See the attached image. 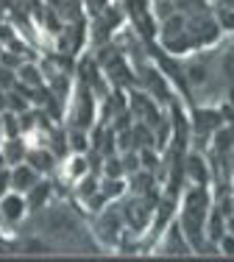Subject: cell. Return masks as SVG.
<instances>
[{
	"label": "cell",
	"mask_w": 234,
	"mask_h": 262,
	"mask_svg": "<svg viewBox=\"0 0 234 262\" xmlns=\"http://www.w3.org/2000/svg\"><path fill=\"white\" fill-rule=\"evenodd\" d=\"M212 207H209V195H206V187L201 184H193L187 190V195H184L181 201V215H178V226H181V232L187 234L190 246H198L201 237L206 232V217Z\"/></svg>",
	"instance_id": "1"
},
{
	"label": "cell",
	"mask_w": 234,
	"mask_h": 262,
	"mask_svg": "<svg viewBox=\"0 0 234 262\" xmlns=\"http://www.w3.org/2000/svg\"><path fill=\"white\" fill-rule=\"evenodd\" d=\"M28 209H31V207H28L26 192L11 190V192H6V195L0 198V217H3L6 223H20L22 217H26Z\"/></svg>",
	"instance_id": "2"
},
{
	"label": "cell",
	"mask_w": 234,
	"mask_h": 262,
	"mask_svg": "<svg viewBox=\"0 0 234 262\" xmlns=\"http://www.w3.org/2000/svg\"><path fill=\"white\" fill-rule=\"evenodd\" d=\"M42 179V173L36 170L31 162H20V165H11V190L17 192H28L31 187Z\"/></svg>",
	"instance_id": "3"
},
{
	"label": "cell",
	"mask_w": 234,
	"mask_h": 262,
	"mask_svg": "<svg viewBox=\"0 0 234 262\" xmlns=\"http://www.w3.org/2000/svg\"><path fill=\"white\" fill-rule=\"evenodd\" d=\"M151 215H153V209L148 207L145 198H131V201L126 204V209H123V217H126V223H128L131 229H137V232L148 226Z\"/></svg>",
	"instance_id": "4"
},
{
	"label": "cell",
	"mask_w": 234,
	"mask_h": 262,
	"mask_svg": "<svg viewBox=\"0 0 234 262\" xmlns=\"http://www.w3.org/2000/svg\"><path fill=\"white\" fill-rule=\"evenodd\" d=\"M184 170H187V179H190L193 184H201V187L209 184V167H206V159H204V157H198V154L187 157Z\"/></svg>",
	"instance_id": "5"
},
{
	"label": "cell",
	"mask_w": 234,
	"mask_h": 262,
	"mask_svg": "<svg viewBox=\"0 0 234 262\" xmlns=\"http://www.w3.org/2000/svg\"><path fill=\"white\" fill-rule=\"evenodd\" d=\"M26 162H31V165L36 167L39 173H51L53 170V165H56V157L51 154V148H28V157H26Z\"/></svg>",
	"instance_id": "6"
},
{
	"label": "cell",
	"mask_w": 234,
	"mask_h": 262,
	"mask_svg": "<svg viewBox=\"0 0 234 262\" xmlns=\"http://www.w3.org/2000/svg\"><path fill=\"white\" fill-rule=\"evenodd\" d=\"M17 84L26 86V90H42V76L36 70V64L26 61V64L17 67Z\"/></svg>",
	"instance_id": "7"
},
{
	"label": "cell",
	"mask_w": 234,
	"mask_h": 262,
	"mask_svg": "<svg viewBox=\"0 0 234 262\" xmlns=\"http://www.w3.org/2000/svg\"><path fill=\"white\" fill-rule=\"evenodd\" d=\"M0 154L6 157V162H9V165H20V162H26V157H28V151H26V145H22L20 134H17V137H9Z\"/></svg>",
	"instance_id": "8"
},
{
	"label": "cell",
	"mask_w": 234,
	"mask_h": 262,
	"mask_svg": "<svg viewBox=\"0 0 234 262\" xmlns=\"http://www.w3.org/2000/svg\"><path fill=\"white\" fill-rule=\"evenodd\" d=\"M26 198H28L31 209H42V204H48V198H51V182H42L39 179V182L26 192Z\"/></svg>",
	"instance_id": "9"
},
{
	"label": "cell",
	"mask_w": 234,
	"mask_h": 262,
	"mask_svg": "<svg viewBox=\"0 0 234 262\" xmlns=\"http://www.w3.org/2000/svg\"><path fill=\"white\" fill-rule=\"evenodd\" d=\"M218 26H220V31H234V9L231 6H220L218 9Z\"/></svg>",
	"instance_id": "10"
},
{
	"label": "cell",
	"mask_w": 234,
	"mask_h": 262,
	"mask_svg": "<svg viewBox=\"0 0 234 262\" xmlns=\"http://www.w3.org/2000/svg\"><path fill=\"white\" fill-rule=\"evenodd\" d=\"M218 251L223 257H234V232H223L218 240Z\"/></svg>",
	"instance_id": "11"
},
{
	"label": "cell",
	"mask_w": 234,
	"mask_h": 262,
	"mask_svg": "<svg viewBox=\"0 0 234 262\" xmlns=\"http://www.w3.org/2000/svg\"><path fill=\"white\" fill-rule=\"evenodd\" d=\"M139 162H143V170H156V165H159V159H156V154H151V148H143L139 151Z\"/></svg>",
	"instance_id": "12"
},
{
	"label": "cell",
	"mask_w": 234,
	"mask_h": 262,
	"mask_svg": "<svg viewBox=\"0 0 234 262\" xmlns=\"http://www.w3.org/2000/svg\"><path fill=\"white\" fill-rule=\"evenodd\" d=\"M6 192H11V167L0 165V198H3Z\"/></svg>",
	"instance_id": "13"
},
{
	"label": "cell",
	"mask_w": 234,
	"mask_h": 262,
	"mask_svg": "<svg viewBox=\"0 0 234 262\" xmlns=\"http://www.w3.org/2000/svg\"><path fill=\"white\" fill-rule=\"evenodd\" d=\"M187 76H190L193 84H204V81H206V67L204 64H190Z\"/></svg>",
	"instance_id": "14"
},
{
	"label": "cell",
	"mask_w": 234,
	"mask_h": 262,
	"mask_svg": "<svg viewBox=\"0 0 234 262\" xmlns=\"http://www.w3.org/2000/svg\"><path fill=\"white\" fill-rule=\"evenodd\" d=\"M84 140H87L84 128H76V131H73V151H76V154H84V151H87V142H84Z\"/></svg>",
	"instance_id": "15"
},
{
	"label": "cell",
	"mask_w": 234,
	"mask_h": 262,
	"mask_svg": "<svg viewBox=\"0 0 234 262\" xmlns=\"http://www.w3.org/2000/svg\"><path fill=\"white\" fill-rule=\"evenodd\" d=\"M89 3L95 6V11H101V9H109V6H106V0H89Z\"/></svg>",
	"instance_id": "16"
},
{
	"label": "cell",
	"mask_w": 234,
	"mask_h": 262,
	"mask_svg": "<svg viewBox=\"0 0 234 262\" xmlns=\"http://www.w3.org/2000/svg\"><path fill=\"white\" fill-rule=\"evenodd\" d=\"M48 6H51V9H56V6H64V0H45Z\"/></svg>",
	"instance_id": "17"
},
{
	"label": "cell",
	"mask_w": 234,
	"mask_h": 262,
	"mask_svg": "<svg viewBox=\"0 0 234 262\" xmlns=\"http://www.w3.org/2000/svg\"><path fill=\"white\" fill-rule=\"evenodd\" d=\"M223 3H226V6H231V9H234V0H223Z\"/></svg>",
	"instance_id": "18"
},
{
	"label": "cell",
	"mask_w": 234,
	"mask_h": 262,
	"mask_svg": "<svg viewBox=\"0 0 234 262\" xmlns=\"http://www.w3.org/2000/svg\"><path fill=\"white\" fill-rule=\"evenodd\" d=\"M231 106H234V95H231Z\"/></svg>",
	"instance_id": "19"
},
{
	"label": "cell",
	"mask_w": 234,
	"mask_h": 262,
	"mask_svg": "<svg viewBox=\"0 0 234 262\" xmlns=\"http://www.w3.org/2000/svg\"><path fill=\"white\" fill-rule=\"evenodd\" d=\"M231 207H234V198H231Z\"/></svg>",
	"instance_id": "20"
}]
</instances>
